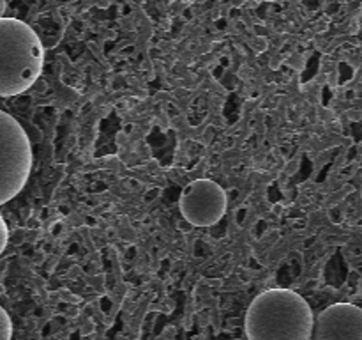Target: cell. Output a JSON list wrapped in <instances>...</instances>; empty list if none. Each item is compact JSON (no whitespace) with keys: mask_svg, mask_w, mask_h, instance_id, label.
Wrapping results in <instances>:
<instances>
[{"mask_svg":"<svg viewBox=\"0 0 362 340\" xmlns=\"http://www.w3.org/2000/svg\"><path fill=\"white\" fill-rule=\"evenodd\" d=\"M13 336V322L9 314L0 307V340H11Z\"/></svg>","mask_w":362,"mask_h":340,"instance_id":"obj_6","label":"cell"},{"mask_svg":"<svg viewBox=\"0 0 362 340\" xmlns=\"http://www.w3.org/2000/svg\"><path fill=\"white\" fill-rule=\"evenodd\" d=\"M180 212L194 227H212L226 212V193L211 179H197L184 188Z\"/></svg>","mask_w":362,"mask_h":340,"instance_id":"obj_4","label":"cell"},{"mask_svg":"<svg viewBox=\"0 0 362 340\" xmlns=\"http://www.w3.org/2000/svg\"><path fill=\"white\" fill-rule=\"evenodd\" d=\"M311 340H362V308L336 303L318 314Z\"/></svg>","mask_w":362,"mask_h":340,"instance_id":"obj_5","label":"cell"},{"mask_svg":"<svg viewBox=\"0 0 362 340\" xmlns=\"http://www.w3.org/2000/svg\"><path fill=\"white\" fill-rule=\"evenodd\" d=\"M313 324L308 301L290 289L258 294L244 321L247 340H311Z\"/></svg>","mask_w":362,"mask_h":340,"instance_id":"obj_1","label":"cell"},{"mask_svg":"<svg viewBox=\"0 0 362 340\" xmlns=\"http://www.w3.org/2000/svg\"><path fill=\"white\" fill-rule=\"evenodd\" d=\"M7 241H9V229H7L6 220H4L2 215H0V255H2V251L6 250Z\"/></svg>","mask_w":362,"mask_h":340,"instance_id":"obj_7","label":"cell"},{"mask_svg":"<svg viewBox=\"0 0 362 340\" xmlns=\"http://www.w3.org/2000/svg\"><path fill=\"white\" fill-rule=\"evenodd\" d=\"M6 9H7V0H0V18H4Z\"/></svg>","mask_w":362,"mask_h":340,"instance_id":"obj_8","label":"cell"},{"mask_svg":"<svg viewBox=\"0 0 362 340\" xmlns=\"http://www.w3.org/2000/svg\"><path fill=\"white\" fill-rule=\"evenodd\" d=\"M32 170L27 133L13 115L0 110V205L23 190Z\"/></svg>","mask_w":362,"mask_h":340,"instance_id":"obj_3","label":"cell"},{"mask_svg":"<svg viewBox=\"0 0 362 340\" xmlns=\"http://www.w3.org/2000/svg\"><path fill=\"white\" fill-rule=\"evenodd\" d=\"M45 66V48L34 28L16 18H0V98L23 94Z\"/></svg>","mask_w":362,"mask_h":340,"instance_id":"obj_2","label":"cell"}]
</instances>
